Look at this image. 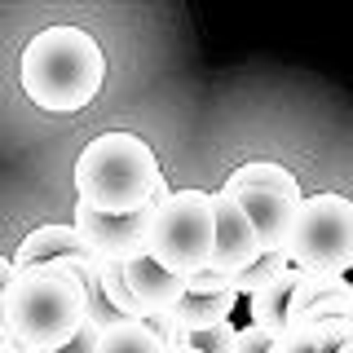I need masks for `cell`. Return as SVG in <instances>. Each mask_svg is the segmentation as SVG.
Here are the masks:
<instances>
[{
    "label": "cell",
    "instance_id": "cell-1",
    "mask_svg": "<svg viewBox=\"0 0 353 353\" xmlns=\"http://www.w3.org/2000/svg\"><path fill=\"white\" fill-rule=\"evenodd\" d=\"M22 93L31 97L49 115H75L102 93L106 84V53L97 36H88L84 27L58 22L44 27L27 40L18 62Z\"/></svg>",
    "mask_w": 353,
    "mask_h": 353
},
{
    "label": "cell",
    "instance_id": "cell-2",
    "mask_svg": "<svg viewBox=\"0 0 353 353\" xmlns=\"http://www.w3.org/2000/svg\"><path fill=\"white\" fill-rule=\"evenodd\" d=\"M0 318L18 349L49 353L88 323V296L62 265H31L18 270L9 292L0 296Z\"/></svg>",
    "mask_w": 353,
    "mask_h": 353
},
{
    "label": "cell",
    "instance_id": "cell-3",
    "mask_svg": "<svg viewBox=\"0 0 353 353\" xmlns=\"http://www.w3.org/2000/svg\"><path fill=\"white\" fill-rule=\"evenodd\" d=\"M159 185L163 168L137 132H97L75 159V199L106 216L137 212Z\"/></svg>",
    "mask_w": 353,
    "mask_h": 353
},
{
    "label": "cell",
    "instance_id": "cell-4",
    "mask_svg": "<svg viewBox=\"0 0 353 353\" xmlns=\"http://www.w3.org/2000/svg\"><path fill=\"white\" fill-rule=\"evenodd\" d=\"M212 243H216V208L208 190H176L159 203V212L150 221V239H146V256L159 270L190 279V274L208 270L212 261Z\"/></svg>",
    "mask_w": 353,
    "mask_h": 353
},
{
    "label": "cell",
    "instance_id": "cell-5",
    "mask_svg": "<svg viewBox=\"0 0 353 353\" xmlns=\"http://www.w3.org/2000/svg\"><path fill=\"white\" fill-rule=\"evenodd\" d=\"M287 261L305 274L349 279L353 270V199L345 194H305L292 216V234L283 243Z\"/></svg>",
    "mask_w": 353,
    "mask_h": 353
},
{
    "label": "cell",
    "instance_id": "cell-6",
    "mask_svg": "<svg viewBox=\"0 0 353 353\" xmlns=\"http://www.w3.org/2000/svg\"><path fill=\"white\" fill-rule=\"evenodd\" d=\"M172 194L168 176L163 185L154 190L137 212H124V216H106V212H93L88 203L75 199L71 208V230L80 234V243L88 248V256L97 265H128V261H141L146 256V239H150V221L159 212V203Z\"/></svg>",
    "mask_w": 353,
    "mask_h": 353
},
{
    "label": "cell",
    "instance_id": "cell-7",
    "mask_svg": "<svg viewBox=\"0 0 353 353\" xmlns=\"http://www.w3.org/2000/svg\"><path fill=\"white\" fill-rule=\"evenodd\" d=\"M212 208H216V243H212V261H208V270L234 279L243 265H252L261 256V243H256L252 221L243 216V208L234 203V194L212 190Z\"/></svg>",
    "mask_w": 353,
    "mask_h": 353
},
{
    "label": "cell",
    "instance_id": "cell-8",
    "mask_svg": "<svg viewBox=\"0 0 353 353\" xmlns=\"http://www.w3.org/2000/svg\"><path fill=\"white\" fill-rule=\"evenodd\" d=\"M323 318H353V283L331 274H296L287 323H323Z\"/></svg>",
    "mask_w": 353,
    "mask_h": 353
},
{
    "label": "cell",
    "instance_id": "cell-9",
    "mask_svg": "<svg viewBox=\"0 0 353 353\" xmlns=\"http://www.w3.org/2000/svg\"><path fill=\"white\" fill-rule=\"evenodd\" d=\"M216 190H221V185H216ZM225 194H234V203L243 208V216L252 221L261 252H283L287 234H292V216H296L301 203H292V199L279 194V190H261V185H243V190H225Z\"/></svg>",
    "mask_w": 353,
    "mask_h": 353
},
{
    "label": "cell",
    "instance_id": "cell-10",
    "mask_svg": "<svg viewBox=\"0 0 353 353\" xmlns=\"http://www.w3.org/2000/svg\"><path fill=\"white\" fill-rule=\"evenodd\" d=\"M119 270H124V287H128V296H132V305H137L141 318L168 314V309H176V301L185 296V279L159 270L150 256L128 261V265H119Z\"/></svg>",
    "mask_w": 353,
    "mask_h": 353
},
{
    "label": "cell",
    "instance_id": "cell-11",
    "mask_svg": "<svg viewBox=\"0 0 353 353\" xmlns=\"http://www.w3.org/2000/svg\"><path fill=\"white\" fill-rule=\"evenodd\" d=\"M66 256H88V248L80 243L71 225H36L14 252V270H31V265H53Z\"/></svg>",
    "mask_w": 353,
    "mask_h": 353
},
{
    "label": "cell",
    "instance_id": "cell-12",
    "mask_svg": "<svg viewBox=\"0 0 353 353\" xmlns=\"http://www.w3.org/2000/svg\"><path fill=\"white\" fill-rule=\"evenodd\" d=\"M296 265L283 274L279 283H270V287H261L256 296H248V323L252 327H261V331H270V336H279V331L287 327V309H292V287H296Z\"/></svg>",
    "mask_w": 353,
    "mask_h": 353
},
{
    "label": "cell",
    "instance_id": "cell-13",
    "mask_svg": "<svg viewBox=\"0 0 353 353\" xmlns=\"http://www.w3.org/2000/svg\"><path fill=\"white\" fill-rule=\"evenodd\" d=\"M243 185H261V190H279L287 194L292 203H301L305 190H301V181H296V172L292 168H283V163H270V159H248V163H239L234 172L221 181V190H243Z\"/></svg>",
    "mask_w": 353,
    "mask_h": 353
},
{
    "label": "cell",
    "instance_id": "cell-14",
    "mask_svg": "<svg viewBox=\"0 0 353 353\" xmlns=\"http://www.w3.org/2000/svg\"><path fill=\"white\" fill-rule=\"evenodd\" d=\"M234 305H239V296L234 292H225V296H199V292H185L181 301H176V323L185 327V336L190 331H208V327H216V323H230L234 318Z\"/></svg>",
    "mask_w": 353,
    "mask_h": 353
},
{
    "label": "cell",
    "instance_id": "cell-15",
    "mask_svg": "<svg viewBox=\"0 0 353 353\" xmlns=\"http://www.w3.org/2000/svg\"><path fill=\"white\" fill-rule=\"evenodd\" d=\"M97 353H168V349H163V340L154 336L146 323H137V318H119L115 327L102 331Z\"/></svg>",
    "mask_w": 353,
    "mask_h": 353
},
{
    "label": "cell",
    "instance_id": "cell-16",
    "mask_svg": "<svg viewBox=\"0 0 353 353\" xmlns=\"http://www.w3.org/2000/svg\"><path fill=\"white\" fill-rule=\"evenodd\" d=\"M287 270H292V261H287V252H261V256L252 261V265H243V270H239V274H234L230 283H234V292H239V301H243V296H256L261 287L279 283Z\"/></svg>",
    "mask_w": 353,
    "mask_h": 353
},
{
    "label": "cell",
    "instance_id": "cell-17",
    "mask_svg": "<svg viewBox=\"0 0 353 353\" xmlns=\"http://www.w3.org/2000/svg\"><path fill=\"white\" fill-rule=\"evenodd\" d=\"M314 327V340L323 353H340L353 345V318H323V323H309Z\"/></svg>",
    "mask_w": 353,
    "mask_h": 353
},
{
    "label": "cell",
    "instance_id": "cell-18",
    "mask_svg": "<svg viewBox=\"0 0 353 353\" xmlns=\"http://www.w3.org/2000/svg\"><path fill=\"white\" fill-rule=\"evenodd\" d=\"M234 336H239V327L230 318V323H216L208 331H190V349L194 353H234Z\"/></svg>",
    "mask_w": 353,
    "mask_h": 353
},
{
    "label": "cell",
    "instance_id": "cell-19",
    "mask_svg": "<svg viewBox=\"0 0 353 353\" xmlns=\"http://www.w3.org/2000/svg\"><path fill=\"white\" fill-rule=\"evenodd\" d=\"M270 353H323V349H318L314 327H309V323H287L279 336H274Z\"/></svg>",
    "mask_w": 353,
    "mask_h": 353
},
{
    "label": "cell",
    "instance_id": "cell-20",
    "mask_svg": "<svg viewBox=\"0 0 353 353\" xmlns=\"http://www.w3.org/2000/svg\"><path fill=\"white\" fill-rule=\"evenodd\" d=\"M141 323H146V327L154 331V336L163 340V349H168V353L190 345V336H185V327L176 323V314H172V309H168V314H154V318H141Z\"/></svg>",
    "mask_w": 353,
    "mask_h": 353
},
{
    "label": "cell",
    "instance_id": "cell-21",
    "mask_svg": "<svg viewBox=\"0 0 353 353\" xmlns=\"http://www.w3.org/2000/svg\"><path fill=\"white\" fill-rule=\"evenodd\" d=\"M185 292H199V296H225V292H234V283L225 279V274H212V270H199L185 279ZM239 296V292H234Z\"/></svg>",
    "mask_w": 353,
    "mask_h": 353
},
{
    "label": "cell",
    "instance_id": "cell-22",
    "mask_svg": "<svg viewBox=\"0 0 353 353\" xmlns=\"http://www.w3.org/2000/svg\"><path fill=\"white\" fill-rule=\"evenodd\" d=\"M274 345V336L270 331H261V327H239V336H234V353H270Z\"/></svg>",
    "mask_w": 353,
    "mask_h": 353
},
{
    "label": "cell",
    "instance_id": "cell-23",
    "mask_svg": "<svg viewBox=\"0 0 353 353\" xmlns=\"http://www.w3.org/2000/svg\"><path fill=\"white\" fill-rule=\"evenodd\" d=\"M97 340H102V331H97L93 323H84L80 331H75L66 345H58V349H49V353H97Z\"/></svg>",
    "mask_w": 353,
    "mask_h": 353
},
{
    "label": "cell",
    "instance_id": "cell-24",
    "mask_svg": "<svg viewBox=\"0 0 353 353\" xmlns=\"http://www.w3.org/2000/svg\"><path fill=\"white\" fill-rule=\"evenodd\" d=\"M14 256H5V252H0V296H5L9 292V283H14Z\"/></svg>",
    "mask_w": 353,
    "mask_h": 353
},
{
    "label": "cell",
    "instance_id": "cell-25",
    "mask_svg": "<svg viewBox=\"0 0 353 353\" xmlns=\"http://www.w3.org/2000/svg\"><path fill=\"white\" fill-rule=\"evenodd\" d=\"M0 345H14V340H9V327H5V318H0Z\"/></svg>",
    "mask_w": 353,
    "mask_h": 353
},
{
    "label": "cell",
    "instance_id": "cell-26",
    "mask_svg": "<svg viewBox=\"0 0 353 353\" xmlns=\"http://www.w3.org/2000/svg\"><path fill=\"white\" fill-rule=\"evenodd\" d=\"M172 353H194V349H190V345H185V349H172Z\"/></svg>",
    "mask_w": 353,
    "mask_h": 353
},
{
    "label": "cell",
    "instance_id": "cell-27",
    "mask_svg": "<svg viewBox=\"0 0 353 353\" xmlns=\"http://www.w3.org/2000/svg\"><path fill=\"white\" fill-rule=\"evenodd\" d=\"M340 353H353V345H349V349H340Z\"/></svg>",
    "mask_w": 353,
    "mask_h": 353
}]
</instances>
